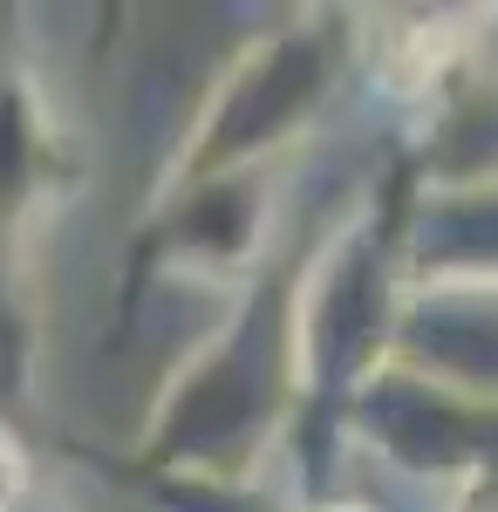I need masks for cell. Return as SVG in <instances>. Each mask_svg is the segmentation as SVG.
<instances>
[{
    "instance_id": "2",
    "label": "cell",
    "mask_w": 498,
    "mask_h": 512,
    "mask_svg": "<svg viewBox=\"0 0 498 512\" xmlns=\"http://www.w3.org/2000/svg\"><path fill=\"white\" fill-rule=\"evenodd\" d=\"M348 48H355L348 14H307L294 28H273V35L246 41L219 69L192 137L178 144V158L164 164L157 198L192 192L205 178H226V171H267V151L294 144V130H307V117L328 103Z\"/></svg>"
},
{
    "instance_id": "1",
    "label": "cell",
    "mask_w": 498,
    "mask_h": 512,
    "mask_svg": "<svg viewBox=\"0 0 498 512\" xmlns=\"http://www.w3.org/2000/svg\"><path fill=\"white\" fill-rule=\"evenodd\" d=\"M307 253H314V239L260 267L246 301L226 315V328L171 376V390L157 396L151 431L137 444V465H151L157 478L246 492V472L260 465V451L301 417Z\"/></svg>"
},
{
    "instance_id": "5",
    "label": "cell",
    "mask_w": 498,
    "mask_h": 512,
    "mask_svg": "<svg viewBox=\"0 0 498 512\" xmlns=\"http://www.w3.org/2000/svg\"><path fill=\"white\" fill-rule=\"evenodd\" d=\"M410 287L498 294V185L410 198Z\"/></svg>"
},
{
    "instance_id": "3",
    "label": "cell",
    "mask_w": 498,
    "mask_h": 512,
    "mask_svg": "<svg viewBox=\"0 0 498 512\" xmlns=\"http://www.w3.org/2000/svg\"><path fill=\"white\" fill-rule=\"evenodd\" d=\"M348 424L383 458L410 465V472H437V478L471 472L485 492H498V403L492 396L437 383V376H423L410 362H383L376 383L355 396Z\"/></svg>"
},
{
    "instance_id": "4",
    "label": "cell",
    "mask_w": 498,
    "mask_h": 512,
    "mask_svg": "<svg viewBox=\"0 0 498 512\" xmlns=\"http://www.w3.org/2000/svg\"><path fill=\"white\" fill-rule=\"evenodd\" d=\"M267 171H226L205 178L192 192H171L151 205V233L137 239V274H130V301L151 274H239L260 260V219H267Z\"/></svg>"
}]
</instances>
